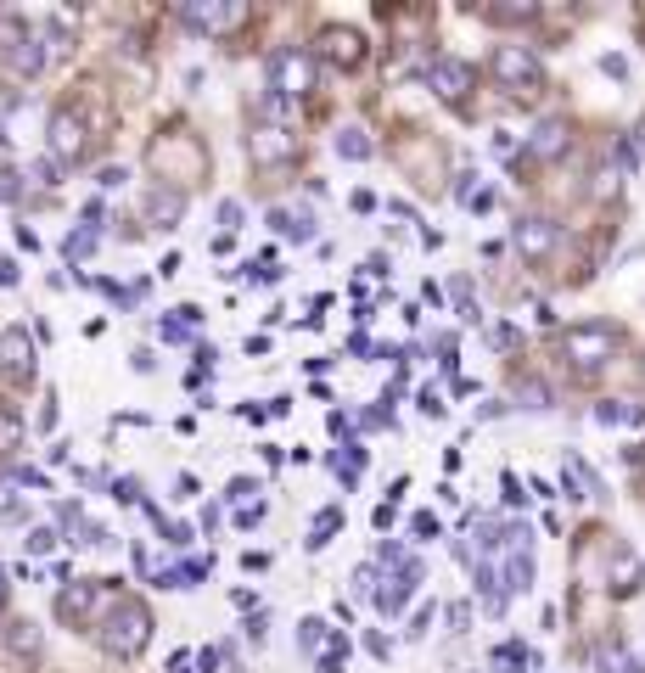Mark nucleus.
I'll use <instances>...</instances> for the list:
<instances>
[{
  "mask_svg": "<svg viewBox=\"0 0 645 673\" xmlns=\"http://www.w3.org/2000/svg\"><path fill=\"white\" fill-rule=\"evenodd\" d=\"M225 500L236 505V511H247V505H264V500H258V483H253V477H230Z\"/></svg>",
  "mask_w": 645,
  "mask_h": 673,
  "instance_id": "obj_28",
  "label": "nucleus"
},
{
  "mask_svg": "<svg viewBox=\"0 0 645 673\" xmlns=\"http://www.w3.org/2000/svg\"><path fill=\"white\" fill-rule=\"evenodd\" d=\"M34 174H40V186H57V163H51V158H40V163H34Z\"/></svg>",
  "mask_w": 645,
  "mask_h": 673,
  "instance_id": "obj_39",
  "label": "nucleus"
},
{
  "mask_svg": "<svg viewBox=\"0 0 645 673\" xmlns=\"http://www.w3.org/2000/svg\"><path fill=\"white\" fill-rule=\"evenodd\" d=\"M0 640H6V651H12V657H23V662H40V651H45V634H40V623H34V617H12V623L0 629Z\"/></svg>",
  "mask_w": 645,
  "mask_h": 673,
  "instance_id": "obj_17",
  "label": "nucleus"
},
{
  "mask_svg": "<svg viewBox=\"0 0 645 673\" xmlns=\"http://www.w3.org/2000/svg\"><path fill=\"white\" fill-rule=\"evenodd\" d=\"M12 449H23V421L12 410H0V455H12Z\"/></svg>",
  "mask_w": 645,
  "mask_h": 673,
  "instance_id": "obj_30",
  "label": "nucleus"
},
{
  "mask_svg": "<svg viewBox=\"0 0 645 673\" xmlns=\"http://www.w3.org/2000/svg\"><path fill=\"white\" fill-rule=\"evenodd\" d=\"M0 606H6V567H0Z\"/></svg>",
  "mask_w": 645,
  "mask_h": 673,
  "instance_id": "obj_50",
  "label": "nucleus"
},
{
  "mask_svg": "<svg viewBox=\"0 0 645 673\" xmlns=\"http://www.w3.org/2000/svg\"><path fill=\"white\" fill-rule=\"evenodd\" d=\"M427 85L438 101H466L477 90V68L472 62H460V57H432L427 62Z\"/></svg>",
  "mask_w": 645,
  "mask_h": 673,
  "instance_id": "obj_9",
  "label": "nucleus"
},
{
  "mask_svg": "<svg viewBox=\"0 0 645 673\" xmlns=\"http://www.w3.org/2000/svg\"><path fill=\"white\" fill-rule=\"evenodd\" d=\"M118 500L135 505V500H141V483H135V477H124V483H118Z\"/></svg>",
  "mask_w": 645,
  "mask_h": 673,
  "instance_id": "obj_42",
  "label": "nucleus"
},
{
  "mask_svg": "<svg viewBox=\"0 0 645 673\" xmlns=\"http://www.w3.org/2000/svg\"><path fill=\"white\" fill-rule=\"evenodd\" d=\"M421 416H444V399H438L432 387H427V393H421Z\"/></svg>",
  "mask_w": 645,
  "mask_h": 673,
  "instance_id": "obj_40",
  "label": "nucleus"
},
{
  "mask_svg": "<svg viewBox=\"0 0 645 673\" xmlns=\"http://www.w3.org/2000/svg\"><path fill=\"white\" fill-rule=\"evenodd\" d=\"M337 528H343V511H337V505H326V511L315 516V528H309V550H326Z\"/></svg>",
  "mask_w": 645,
  "mask_h": 673,
  "instance_id": "obj_22",
  "label": "nucleus"
},
{
  "mask_svg": "<svg viewBox=\"0 0 645 673\" xmlns=\"http://www.w3.org/2000/svg\"><path fill=\"white\" fill-rule=\"evenodd\" d=\"M0 376H6V387H29L34 382V331L29 326L0 331Z\"/></svg>",
  "mask_w": 645,
  "mask_h": 673,
  "instance_id": "obj_8",
  "label": "nucleus"
},
{
  "mask_svg": "<svg viewBox=\"0 0 645 673\" xmlns=\"http://www.w3.org/2000/svg\"><path fill=\"white\" fill-rule=\"evenodd\" d=\"M186 186H152L146 191V202H141V219L152 230H174L180 219H186Z\"/></svg>",
  "mask_w": 645,
  "mask_h": 673,
  "instance_id": "obj_11",
  "label": "nucleus"
},
{
  "mask_svg": "<svg viewBox=\"0 0 645 673\" xmlns=\"http://www.w3.org/2000/svg\"><path fill=\"white\" fill-rule=\"evenodd\" d=\"M359 466H365V449H359V444H348L343 455H331V472L343 477V483H354V477H359Z\"/></svg>",
  "mask_w": 645,
  "mask_h": 673,
  "instance_id": "obj_29",
  "label": "nucleus"
},
{
  "mask_svg": "<svg viewBox=\"0 0 645 673\" xmlns=\"http://www.w3.org/2000/svg\"><path fill=\"white\" fill-rule=\"evenodd\" d=\"M219 673H247L242 662H219Z\"/></svg>",
  "mask_w": 645,
  "mask_h": 673,
  "instance_id": "obj_49",
  "label": "nucleus"
},
{
  "mask_svg": "<svg viewBox=\"0 0 645 673\" xmlns=\"http://www.w3.org/2000/svg\"><path fill=\"white\" fill-rule=\"evenodd\" d=\"M601 73H612V79H629V62H623V57H601Z\"/></svg>",
  "mask_w": 645,
  "mask_h": 673,
  "instance_id": "obj_41",
  "label": "nucleus"
},
{
  "mask_svg": "<svg viewBox=\"0 0 645 673\" xmlns=\"http://www.w3.org/2000/svg\"><path fill=\"white\" fill-rule=\"evenodd\" d=\"M410 528H416V539H438V516L416 511V516H410Z\"/></svg>",
  "mask_w": 645,
  "mask_h": 673,
  "instance_id": "obj_35",
  "label": "nucleus"
},
{
  "mask_svg": "<svg viewBox=\"0 0 645 673\" xmlns=\"http://www.w3.org/2000/svg\"><path fill=\"white\" fill-rule=\"evenodd\" d=\"M488 23H533V17H539V6H533V0H511V6H488Z\"/></svg>",
  "mask_w": 645,
  "mask_h": 673,
  "instance_id": "obj_24",
  "label": "nucleus"
},
{
  "mask_svg": "<svg viewBox=\"0 0 645 673\" xmlns=\"http://www.w3.org/2000/svg\"><path fill=\"white\" fill-rule=\"evenodd\" d=\"M320 57H326L331 68L354 73L359 62H365V34L348 29V23H326V29H320Z\"/></svg>",
  "mask_w": 645,
  "mask_h": 673,
  "instance_id": "obj_10",
  "label": "nucleus"
},
{
  "mask_svg": "<svg viewBox=\"0 0 645 673\" xmlns=\"http://www.w3.org/2000/svg\"><path fill=\"white\" fill-rule=\"evenodd\" d=\"M561 483H567V494H573V500H595V494H601L595 472H589V466H584L578 455H567V472H561Z\"/></svg>",
  "mask_w": 645,
  "mask_h": 673,
  "instance_id": "obj_20",
  "label": "nucleus"
},
{
  "mask_svg": "<svg viewBox=\"0 0 645 673\" xmlns=\"http://www.w3.org/2000/svg\"><path fill=\"white\" fill-rule=\"evenodd\" d=\"M561 242V230L550 225L545 214H528V219H516V253L528 258V264H545L550 253H556Z\"/></svg>",
  "mask_w": 645,
  "mask_h": 673,
  "instance_id": "obj_12",
  "label": "nucleus"
},
{
  "mask_svg": "<svg viewBox=\"0 0 645 673\" xmlns=\"http://www.w3.org/2000/svg\"><path fill=\"white\" fill-rule=\"evenodd\" d=\"M85 225H96V230L107 225V208H101V197H90V202H85Z\"/></svg>",
  "mask_w": 645,
  "mask_h": 673,
  "instance_id": "obj_38",
  "label": "nucleus"
},
{
  "mask_svg": "<svg viewBox=\"0 0 645 673\" xmlns=\"http://www.w3.org/2000/svg\"><path fill=\"white\" fill-rule=\"evenodd\" d=\"M180 23H186L191 34L225 40V34H236L247 23V6L242 0H191V6H180Z\"/></svg>",
  "mask_w": 645,
  "mask_h": 673,
  "instance_id": "obj_7",
  "label": "nucleus"
},
{
  "mask_svg": "<svg viewBox=\"0 0 645 673\" xmlns=\"http://www.w3.org/2000/svg\"><path fill=\"white\" fill-rule=\"evenodd\" d=\"M124 180H129V169H118V163H107V169L96 174V186H107V191H118Z\"/></svg>",
  "mask_w": 645,
  "mask_h": 673,
  "instance_id": "obj_36",
  "label": "nucleus"
},
{
  "mask_svg": "<svg viewBox=\"0 0 645 673\" xmlns=\"http://www.w3.org/2000/svg\"><path fill=\"white\" fill-rule=\"evenodd\" d=\"M169 673H191V657H186V651H174V657H169Z\"/></svg>",
  "mask_w": 645,
  "mask_h": 673,
  "instance_id": "obj_47",
  "label": "nucleus"
},
{
  "mask_svg": "<svg viewBox=\"0 0 645 673\" xmlns=\"http://www.w3.org/2000/svg\"><path fill=\"white\" fill-rule=\"evenodd\" d=\"M96 578H68V584H62V595H57V617H62V623H68V629H73V623H85V617L90 612H96Z\"/></svg>",
  "mask_w": 645,
  "mask_h": 673,
  "instance_id": "obj_15",
  "label": "nucleus"
},
{
  "mask_svg": "<svg viewBox=\"0 0 645 673\" xmlns=\"http://www.w3.org/2000/svg\"><path fill=\"white\" fill-rule=\"evenodd\" d=\"M85 152H90V124L73 101H62L51 113V124H45V158L57 169H73V163H85Z\"/></svg>",
  "mask_w": 645,
  "mask_h": 673,
  "instance_id": "obj_2",
  "label": "nucleus"
},
{
  "mask_svg": "<svg viewBox=\"0 0 645 673\" xmlns=\"http://www.w3.org/2000/svg\"><path fill=\"white\" fill-rule=\"evenodd\" d=\"M96 242H101V230H96V225H79V230L68 236V242H62V258H73V264H79V258H85Z\"/></svg>",
  "mask_w": 645,
  "mask_h": 673,
  "instance_id": "obj_26",
  "label": "nucleus"
},
{
  "mask_svg": "<svg viewBox=\"0 0 645 673\" xmlns=\"http://www.w3.org/2000/svg\"><path fill=\"white\" fill-rule=\"evenodd\" d=\"M57 539H62L57 528H34V533H29V556H45V550H57Z\"/></svg>",
  "mask_w": 645,
  "mask_h": 673,
  "instance_id": "obj_34",
  "label": "nucleus"
},
{
  "mask_svg": "<svg viewBox=\"0 0 645 673\" xmlns=\"http://www.w3.org/2000/svg\"><path fill=\"white\" fill-rule=\"evenodd\" d=\"M326 640H331V629L320 623V617H303V623H298V645L309 651V657H315V651H320Z\"/></svg>",
  "mask_w": 645,
  "mask_h": 673,
  "instance_id": "obj_27",
  "label": "nucleus"
},
{
  "mask_svg": "<svg viewBox=\"0 0 645 673\" xmlns=\"http://www.w3.org/2000/svg\"><path fill=\"white\" fill-rule=\"evenodd\" d=\"M516 399L528 404V410H550V387L545 382H522L516 387Z\"/></svg>",
  "mask_w": 645,
  "mask_h": 673,
  "instance_id": "obj_32",
  "label": "nucleus"
},
{
  "mask_svg": "<svg viewBox=\"0 0 645 673\" xmlns=\"http://www.w3.org/2000/svg\"><path fill=\"white\" fill-rule=\"evenodd\" d=\"M528 662H533V657H528V645H516V640H511V645H500V651H494V668H505V673L528 668Z\"/></svg>",
  "mask_w": 645,
  "mask_h": 673,
  "instance_id": "obj_31",
  "label": "nucleus"
},
{
  "mask_svg": "<svg viewBox=\"0 0 645 673\" xmlns=\"http://www.w3.org/2000/svg\"><path fill=\"white\" fill-rule=\"evenodd\" d=\"M376 152V141L365 135V129H337V158H348V163H365Z\"/></svg>",
  "mask_w": 645,
  "mask_h": 673,
  "instance_id": "obj_21",
  "label": "nucleus"
},
{
  "mask_svg": "<svg viewBox=\"0 0 645 673\" xmlns=\"http://www.w3.org/2000/svg\"><path fill=\"white\" fill-rule=\"evenodd\" d=\"M629 141H634V152H640V158H645V118H640V124H634V135H629Z\"/></svg>",
  "mask_w": 645,
  "mask_h": 673,
  "instance_id": "obj_48",
  "label": "nucleus"
},
{
  "mask_svg": "<svg viewBox=\"0 0 645 673\" xmlns=\"http://www.w3.org/2000/svg\"><path fill=\"white\" fill-rule=\"evenodd\" d=\"M17 281H23V270H17V258H0V287L12 292Z\"/></svg>",
  "mask_w": 645,
  "mask_h": 673,
  "instance_id": "obj_37",
  "label": "nucleus"
},
{
  "mask_svg": "<svg viewBox=\"0 0 645 673\" xmlns=\"http://www.w3.org/2000/svg\"><path fill=\"white\" fill-rule=\"evenodd\" d=\"M567 146H573V129H567V118H545V124L528 135V158H533V163H556Z\"/></svg>",
  "mask_w": 645,
  "mask_h": 673,
  "instance_id": "obj_16",
  "label": "nucleus"
},
{
  "mask_svg": "<svg viewBox=\"0 0 645 673\" xmlns=\"http://www.w3.org/2000/svg\"><path fill=\"white\" fill-rule=\"evenodd\" d=\"M23 197H29V186H23V169L0 163V202H6V208H17Z\"/></svg>",
  "mask_w": 645,
  "mask_h": 673,
  "instance_id": "obj_25",
  "label": "nucleus"
},
{
  "mask_svg": "<svg viewBox=\"0 0 645 673\" xmlns=\"http://www.w3.org/2000/svg\"><path fill=\"white\" fill-rule=\"evenodd\" d=\"M174 494H180V500H191V494H197V477H191V472L174 477Z\"/></svg>",
  "mask_w": 645,
  "mask_h": 673,
  "instance_id": "obj_46",
  "label": "nucleus"
},
{
  "mask_svg": "<svg viewBox=\"0 0 645 673\" xmlns=\"http://www.w3.org/2000/svg\"><path fill=\"white\" fill-rule=\"evenodd\" d=\"M247 152H253L258 169H270V163H292V158H298V141H292L281 124H258L253 135H247Z\"/></svg>",
  "mask_w": 645,
  "mask_h": 673,
  "instance_id": "obj_13",
  "label": "nucleus"
},
{
  "mask_svg": "<svg viewBox=\"0 0 645 673\" xmlns=\"http://www.w3.org/2000/svg\"><path fill=\"white\" fill-rule=\"evenodd\" d=\"M561 354L573 359L584 376H595L601 365H612V354H617V326H606V320L567 326V331H561Z\"/></svg>",
  "mask_w": 645,
  "mask_h": 673,
  "instance_id": "obj_3",
  "label": "nucleus"
},
{
  "mask_svg": "<svg viewBox=\"0 0 645 673\" xmlns=\"http://www.w3.org/2000/svg\"><path fill=\"white\" fill-rule=\"evenodd\" d=\"M449 623H455V629H466V623H472V606H466V601L449 606Z\"/></svg>",
  "mask_w": 645,
  "mask_h": 673,
  "instance_id": "obj_45",
  "label": "nucleus"
},
{
  "mask_svg": "<svg viewBox=\"0 0 645 673\" xmlns=\"http://www.w3.org/2000/svg\"><path fill=\"white\" fill-rule=\"evenodd\" d=\"M57 421H62V410H57V399H45V410H40V427H45V432H51V427H57Z\"/></svg>",
  "mask_w": 645,
  "mask_h": 673,
  "instance_id": "obj_43",
  "label": "nucleus"
},
{
  "mask_svg": "<svg viewBox=\"0 0 645 673\" xmlns=\"http://www.w3.org/2000/svg\"><path fill=\"white\" fill-rule=\"evenodd\" d=\"M0 516H6V522H23V516H29V505H23V500H6V505H0Z\"/></svg>",
  "mask_w": 645,
  "mask_h": 673,
  "instance_id": "obj_44",
  "label": "nucleus"
},
{
  "mask_svg": "<svg viewBox=\"0 0 645 673\" xmlns=\"http://www.w3.org/2000/svg\"><path fill=\"white\" fill-rule=\"evenodd\" d=\"M242 230V202H219V236H236Z\"/></svg>",
  "mask_w": 645,
  "mask_h": 673,
  "instance_id": "obj_33",
  "label": "nucleus"
},
{
  "mask_svg": "<svg viewBox=\"0 0 645 673\" xmlns=\"http://www.w3.org/2000/svg\"><path fill=\"white\" fill-rule=\"evenodd\" d=\"M0 68L17 73V79H34L45 68V45L23 17H6V29H0Z\"/></svg>",
  "mask_w": 645,
  "mask_h": 673,
  "instance_id": "obj_5",
  "label": "nucleus"
},
{
  "mask_svg": "<svg viewBox=\"0 0 645 673\" xmlns=\"http://www.w3.org/2000/svg\"><path fill=\"white\" fill-rule=\"evenodd\" d=\"M96 645L118 662H135L146 645H152V612H146L141 601H113L96 623Z\"/></svg>",
  "mask_w": 645,
  "mask_h": 673,
  "instance_id": "obj_1",
  "label": "nucleus"
},
{
  "mask_svg": "<svg viewBox=\"0 0 645 673\" xmlns=\"http://www.w3.org/2000/svg\"><path fill=\"white\" fill-rule=\"evenodd\" d=\"M421 578H427L421 567H410V573H393V578H376V595H371V601L382 606V612H399V606L421 589Z\"/></svg>",
  "mask_w": 645,
  "mask_h": 673,
  "instance_id": "obj_18",
  "label": "nucleus"
},
{
  "mask_svg": "<svg viewBox=\"0 0 645 673\" xmlns=\"http://www.w3.org/2000/svg\"><path fill=\"white\" fill-rule=\"evenodd\" d=\"M315 85H320V57H315V51H303V45H281V51H270V90H275V96L303 101Z\"/></svg>",
  "mask_w": 645,
  "mask_h": 673,
  "instance_id": "obj_4",
  "label": "nucleus"
},
{
  "mask_svg": "<svg viewBox=\"0 0 645 673\" xmlns=\"http://www.w3.org/2000/svg\"><path fill=\"white\" fill-rule=\"evenodd\" d=\"M494 79L522 101L545 90V68H539V57H533L528 45H500V51H494Z\"/></svg>",
  "mask_w": 645,
  "mask_h": 673,
  "instance_id": "obj_6",
  "label": "nucleus"
},
{
  "mask_svg": "<svg viewBox=\"0 0 645 673\" xmlns=\"http://www.w3.org/2000/svg\"><path fill=\"white\" fill-rule=\"evenodd\" d=\"M640 584H645V561L629 545H617L612 561H606V589H612L617 601H629V595H640Z\"/></svg>",
  "mask_w": 645,
  "mask_h": 673,
  "instance_id": "obj_14",
  "label": "nucleus"
},
{
  "mask_svg": "<svg viewBox=\"0 0 645 673\" xmlns=\"http://www.w3.org/2000/svg\"><path fill=\"white\" fill-rule=\"evenodd\" d=\"M343 662H348V640H343V634H331V640L315 651V668L320 673H343Z\"/></svg>",
  "mask_w": 645,
  "mask_h": 673,
  "instance_id": "obj_23",
  "label": "nucleus"
},
{
  "mask_svg": "<svg viewBox=\"0 0 645 673\" xmlns=\"http://www.w3.org/2000/svg\"><path fill=\"white\" fill-rule=\"evenodd\" d=\"M270 230H281L287 242H309L315 236V214L309 208H270Z\"/></svg>",
  "mask_w": 645,
  "mask_h": 673,
  "instance_id": "obj_19",
  "label": "nucleus"
}]
</instances>
